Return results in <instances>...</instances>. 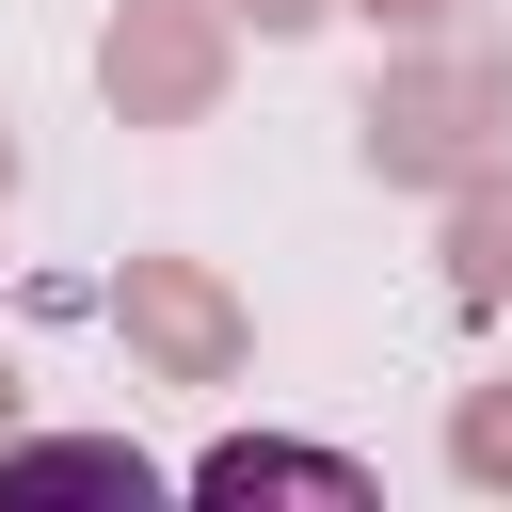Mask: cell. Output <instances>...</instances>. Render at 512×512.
<instances>
[{
    "instance_id": "cell-1",
    "label": "cell",
    "mask_w": 512,
    "mask_h": 512,
    "mask_svg": "<svg viewBox=\"0 0 512 512\" xmlns=\"http://www.w3.org/2000/svg\"><path fill=\"white\" fill-rule=\"evenodd\" d=\"M192 496H336V512H352V496H368V464H336V448H256V432H240V448H208V464H192Z\"/></svg>"
},
{
    "instance_id": "cell-2",
    "label": "cell",
    "mask_w": 512,
    "mask_h": 512,
    "mask_svg": "<svg viewBox=\"0 0 512 512\" xmlns=\"http://www.w3.org/2000/svg\"><path fill=\"white\" fill-rule=\"evenodd\" d=\"M0 496H144V448H16Z\"/></svg>"
}]
</instances>
